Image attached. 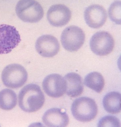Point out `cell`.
<instances>
[{
    "label": "cell",
    "mask_w": 121,
    "mask_h": 127,
    "mask_svg": "<svg viewBox=\"0 0 121 127\" xmlns=\"http://www.w3.org/2000/svg\"><path fill=\"white\" fill-rule=\"evenodd\" d=\"M18 17L23 21L35 23L41 20L44 15L43 9L41 5L34 0H20L16 7Z\"/></svg>",
    "instance_id": "4"
},
{
    "label": "cell",
    "mask_w": 121,
    "mask_h": 127,
    "mask_svg": "<svg viewBox=\"0 0 121 127\" xmlns=\"http://www.w3.org/2000/svg\"><path fill=\"white\" fill-rule=\"evenodd\" d=\"M85 35L82 29L77 26L72 25L65 28L60 37L62 45L66 50L70 52L77 51L82 46Z\"/></svg>",
    "instance_id": "5"
},
{
    "label": "cell",
    "mask_w": 121,
    "mask_h": 127,
    "mask_svg": "<svg viewBox=\"0 0 121 127\" xmlns=\"http://www.w3.org/2000/svg\"><path fill=\"white\" fill-rule=\"evenodd\" d=\"M108 14L110 19L117 24H121V2L115 1L110 5Z\"/></svg>",
    "instance_id": "17"
},
{
    "label": "cell",
    "mask_w": 121,
    "mask_h": 127,
    "mask_svg": "<svg viewBox=\"0 0 121 127\" xmlns=\"http://www.w3.org/2000/svg\"><path fill=\"white\" fill-rule=\"evenodd\" d=\"M84 17L86 24L89 27L98 28L103 26L105 22L107 14L105 9L103 6L93 4L86 9Z\"/></svg>",
    "instance_id": "11"
},
{
    "label": "cell",
    "mask_w": 121,
    "mask_h": 127,
    "mask_svg": "<svg viewBox=\"0 0 121 127\" xmlns=\"http://www.w3.org/2000/svg\"><path fill=\"white\" fill-rule=\"evenodd\" d=\"M28 74L25 68L17 64H9L3 70L1 78L4 84L8 88L15 89L22 86L26 82Z\"/></svg>",
    "instance_id": "3"
},
{
    "label": "cell",
    "mask_w": 121,
    "mask_h": 127,
    "mask_svg": "<svg viewBox=\"0 0 121 127\" xmlns=\"http://www.w3.org/2000/svg\"><path fill=\"white\" fill-rule=\"evenodd\" d=\"M21 40L19 32L14 26L0 24V54L10 52Z\"/></svg>",
    "instance_id": "7"
},
{
    "label": "cell",
    "mask_w": 121,
    "mask_h": 127,
    "mask_svg": "<svg viewBox=\"0 0 121 127\" xmlns=\"http://www.w3.org/2000/svg\"><path fill=\"white\" fill-rule=\"evenodd\" d=\"M84 83L87 87L99 93L104 87V81L100 73L97 72H93L88 74L85 76Z\"/></svg>",
    "instance_id": "16"
},
{
    "label": "cell",
    "mask_w": 121,
    "mask_h": 127,
    "mask_svg": "<svg viewBox=\"0 0 121 127\" xmlns=\"http://www.w3.org/2000/svg\"><path fill=\"white\" fill-rule=\"evenodd\" d=\"M45 100L44 95L38 85L28 84L20 91L18 95V104L23 111L32 113L38 111L43 105Z\"/></svg>",
    "instance_id": "1"
},
{
    "label": "cell",
    "mask_w": 121,
    "mask_h": 127,
    "mask_svg": "<svg viewBox=\"0 0 121 127\" xmlns=\"http://www.w3.org/2000/svg\"><path fill=\"white\" fill-rule=\"evenodd\" d=\"M44 123L48 127H64L66 126L69 122V117L65 112L56 108L47 110L42 118Z\"/></svg>",
    "instance_id": "12"
},
{
    "label": "cell",
    "mask_w": 121,
    "mask_h": 127,
    "mask_svg": "<svg viewBox=\"0 0 121 127\" xmlns=\"http://www.w3.org/2000/svg\"><path fill=\"white\" fill-rule=\"evenodd\" d=\"M103 104L105 109L109 113L115 114L121 111V94L113 91L108 93L103 98Z\"/></svg>",
    "instance_id": "14"
},
{
    "label": "cell",
    "mask_w": 121,
    "mask_h": 127,
    "mask_svg": "<svg viewBox=\"0 0 121 127\" xmlns=\"http://www.w3.org/2000/svg\"><path fill=\"white\" fill-rule=\"evenodd\" d=\"M71 12L69 8L61 4L53 5L49 9L47 18L50 24L55 27H60L66 24L71 17Z\"/></svg>",
    "instance_id": "10"
},
{
    "label": "cell",
    "mask_w": 121,
    "mask_h": 127,
    "mask_svg": "<svg viewBox=\"0 0 121 127\" xmlns=\"http://www.w3.org/2000/svg\"><path fill=\"white\" fill-rule=\"evenodd\" d=\"M42 87L45 93L53 98L60 97L65 92L64 78L57 74H52L47 76L43 81Z\"/></svg>",
    "instance_id": "8"
},
{
    "label": "cell",
    "mask_w": 121,
    "mask_h": 127,
    "mask_svg": "<svg viewBox=\"0 0 121 127\" xmlns=\"http://www.w3.org/2000/svg\"><path fill=\"white\" fill-rule=\"evenodd\" d=\"M120 123L119 119L116 117L112 115L105 116L99 121L98 127H120Z\"/></svg>",
    "instance_id": "18"
},
{
    "label": "cell",
    "mask_w": 121,
    "mask_h": 127,
    "mask_svg": "<svg viewBox=\"0 0 121 127\" xmlns=\"http://www.w3.org/2000/svg\"><path fill=\"white\" fill-rule=\"evenodd\" d=\"M17 101V95L12 90L8 89L0 91V108L6 110H11L16 106Z\"/></svg>",
    "instance_id": "15"
},
{
    "label": "cell",
    "mask_w": 121,
    "mask_h": 127,
    "mask_svg": "<svg viewBox=\"0 0 121 127\" xmlns=\"http://www.w3.org/2000/svg\"><path fill=\"white\" fill-rule=\"evenodd\" d=\"M35 48L38 53L46 57H52L60 49V44L57 39L50 35H44L39 37L35 43Z\"/></svg>",
    "instance_id": "9"
},
{
    "label": "cell",
    "mask_w": 121,
    "mask_h": 127,
    "mask_svg": "<svg viewBox=\"0 0 121 127\" xmlns=\"http://www.w3.org/2000/svg\"><path fill=\"white\" fill-rule=\"evenodd\" d=\"M71 111L73 117L79 121H91L96 116L98 108L95 101L90 98L83 97L75 99L72 103Z\"/></svg>",
    "instance_id": "2"
},
{
    "label": "cell",
    "mask_w": 121,
    "mask_h": 127,
    "mask_svg": "<svg viewBox=\"0 0 121 127\" xmlns=\"http://www.w3.org/2000/svg\"><path fill=\"white\" fill-rule=\"evenodd\" d=\"M91 51L99 56L107 55L113 50L114 42L112 36L104 31L97 32L92 37L90 42Z\"/></svg>",
    "instance_id": "6"
},
{
    "label": "cell",
    "mask_w": 121,
    "mask_h": 127,
    "mask_svg": "<svg viewBox=\"0 0 121 127\" xmlns=\"http://www.w3.org/2000/svg\"><path fill=\"white\" fill-rule=\"evenodd\" d=\"M64 78L65 83V92L68 96L74 97L82 93L83 89L82 80L79 75L70 72L66 75Z\"/></svg>",
    "instance_id": "13"
}]
</instances>
